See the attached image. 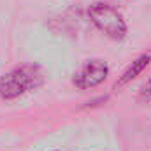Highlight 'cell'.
Wrapping results in <instances>:
<instances>
[{"label": "cell", "mask_w": 151, "mask_h": 151, "mask_svg": "<svg viewBox=\"0 0 151 151\" xmlns=\"http://www.w3.org/2000/svg\"><path fill=\"white\" fill-rule=\"evenodd\" d=\"M90 18L111 39H123L127 34V25H125L121 14L109 4L97 2L93 5H90Z\"/></svg>", "instance_id": "6da1fadb"}, {"label": "cell", "mask_w": 151, "mask_h": 151, "mask_svg": "<svg viewBox=\"0 0 151 151\" xmlns=\"http://www.w3.org/2000/svg\"><path fill=\"white\" fill-rule=\"evenodd\" d=\"M39 72L32 67H18L0 79V95L4 99H16L32 86H35Z\"/></svg>", "instance_id": "7a4b0ae2"}, {"label": "cell", "mask_w": 151, "mask_h": 151, "mask_svg": "<svg viewBox=\"0 0 151 151\" xmlns=\"http://www.w3.org/2000/svg\"><path fill=\"white\" fill-rule=\"evenodd\" d=\"M106 76H107V65L100 60H91L77 72L74 83L77 88L86 90V88H93L100 84L106 79Z\"/></svg>", "instance_id": "3957f363"}, {"label": "cell", "mask_w": 151, "mask_h": 151, "mask_svg": "<svg viewBox=\"0 0 151 151\" xmlns=\"http://www.w3.org/2000/svg\"><path fill=\"white\" fill-rule=\"evenodd\" d=\"M150 62H151V53H144V55H141L139 58H135V60L132 62V65L123 72L121 79L116 83V88H118V86H123V84H127V83H130L132 79H135L137 76L148 67Z\"/></svg>", "instance_id": "277c9868"}, {"label": "cell", "mask_w": 151, "mask_h": 151, "mask_svg": "<svg viewBox=\"0 0 151 151\" xmlns=\"http://www.w3.org/2000/svg\"><path fill=\"white\" fill-rule=\"evenodd\" d=\"M141 99L146 100V102H151V79L142 86V90H141Z\"/></svg>", "instance_id": "5b68a950"}]
</instances>
